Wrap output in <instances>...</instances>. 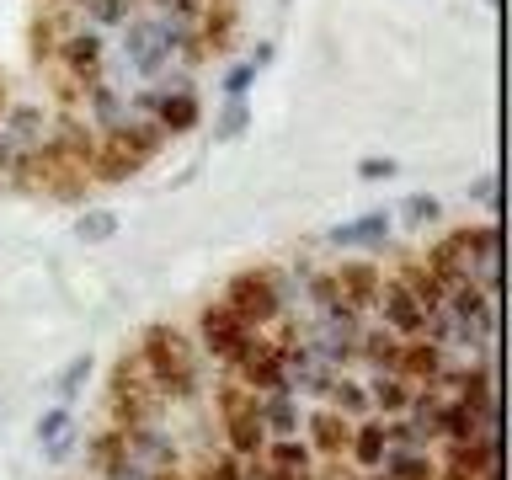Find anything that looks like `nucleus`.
Listing matches in <instances>:
<instances>
[{
	"mask_svg": "<svg viewBox=\"0 0 512 480\" xmlns=\"http://www.w3.org/2000/svg\"><path fill=\"white\" fill-rule=\"evenodd\" d=\"M139 358L144 368H150L155 379V395L160 400H187L192 390H198V352H192V342L176 326H166V320H155V326L139 331Z\"/></svg>",
	"mask_w": 512,
	"mask_h": 480,
	"instance_id": "1",
	"label": "nucleus"
},
{
	"mask_svg": "<svg viewBox=\"0 0 512 480\" xmlns=\"http://www.w3.org/2000/svg\"><path fill=\"white\" fill-rule=\"evenodd\" d=\"M219 304H230V310L256 331V326H267V320H278L288 310V278H283V272H272V267L235 272V278L224 283V299Z\"/></svg>",
	"mask_w": 512,
	"mask_h": 480,
	"instance_id": "2",
	"label": "nucleus"
},
{
	"mask_svg": "<svg viewBox=\"0 0 512 480\" xmlns=\"http://www.w3.org/2000/svg\"><path fill=\"white\" fill-rule=\"evenodd\" d=\"M123 64L139 80H160L171 70V54H166V38H160L155 11H128V22H123Z\"/></svg>",
	"mask_w": 512,
	"mask_h": 480,
	"instance_id": "3",
	"label": "nucleus"
},
{
	"mask_svg": "<svg viewBox=\"0 0 512 480\" xmlns=\"http://www.w3.org/2000/svg\"><path fill=\"white\" fill-rule=\"evenodd\" d=\"M144 166H150V155H144L139 144L128 139V128L118 123V128H107V134H96V150L86 160V176H91V182L118 187V182H128V176H139Z\"/></svg>",
	"mask_w": 512,
	"mask_h": 480,
	"instance_id": "4",
	"label": "nucleus"
},
{
	"mask_svg": "<svg viewBox=\"0 0 512 480\" xmlns=\"http://www.w3.org/2000/svg\"><path fill=\"white\" fill-rule=\"evenodd\" d=\"M374 310H379V326H390L395 336H422V326H427V304L411 294L400 278H384L379 283V299H374Z\"/></svg>",
	"mask_w": 512,
	"mask_h": 480,
	"instance_id": "5",
	"label": "nucleus"
},
{
	"mask_svg": "<svg viewBox=\"0 0 512 480\" xmlns=\"http://www.w3.org/2000/svg\"><path fill=\"white\" fill-rule=\"evenodd\" d=\"M198 331H203V347H208V358H214V363H230L235 352L251 342V326L230 310V304H203Z\"/></svg>",
	"mask_w": 512,
	"mask_h": 480,
	"instance_id": "6",
	"label": "nucleus"
},
{
	"mask_svg": "<svg viewBox=\"0 0 512 480\" xmlns=\"http://www.w3.org/2000/svg\"><path fill=\"white\" fill-rule=\"evenodd\" d=\"M150 86H155V112L150 118L166 128L171 139H182V134H192V128L203 123V102H198L192 86H160V80H150Z\"/></svg>",
	"mask_w": 512,
	"mask_h": 480,
	"instance_id": "7",
	"label": "nucleus"
},
{
	"mask_svg": "<svg viewBox=\"0 0 512 480\" xmlns=\"http://www.w3.org/2000/svg\"><path fill=\"white\" fill-rule=\"evenodd\" d=\"M347 438H352V416L331 411V406H315L310 416H304V443H310L315 459H342Z\"/></svg>",
	"mask_w": 512,
	"mask_h": 480,
	"instance_id": "8",
	"label": "nucleus"
},
{
	"mask_svg": "<svg viewBox=\"0 0 512 480\" xmlns=\"http://www.w3.org/2000/svg\"><path fill=\"white\" fill-rule=\"evenodd\" d=\"M123 454L139 464V470H160V464H176V448L166 438V427L155 422V416H144V422L123 427Z\"/></svg>",
	"mask_w": 512,
	"mask_h": 480,
	"instance_id": "9",
	"label": "nucleus"
},
{
	"mask_svg": "<svg viewBox=\"0 0 512 480\" xmlns=\"http://www.w3.org/2000/svg\"><path fill=\"white\" fill-rule=\"evenodd\" d=\"M331 278H336V299H342L347 310H358V315L374 310L379 283H384V272L374 262H342V267H331Z\"/></svg>",
	"mask_w": 512,
	"mask_h": 480,
	"instance_id": "10",
	"label": "nucleus"
},
{
	"mask_svg": "<svg viewBox=\"0 0 512 480\" xmlns=\"http://www.w3.org/2000/svg\"><path fill=\"white\" fill-rule=\"evenodd\" d=\"M448 368V352L427 336H400V358H395V374L406 384H432Z\"/></svg>",
	"mask_w": 512,
	"mask_h": 480,
	"instance_id": "11",
	"label": "nucleus"
},
{
	"mask_svg": "<svg viewBox=\"0 0 512 480\" xmlns=\"http://www.w3.org/2000/svg\"><path fill=\"white\" fill-rule=\"evenodd\" d=\"M48 128H54V118H48V107H38V102H6L0 107V134H6L16 150L43 144Z\"/></svg>",
	"mask_w": 512,
	"mask_h": 480,
	"instance_id": "12",
	"label": "nucleus"
},
{
	"mask_svg": "<svg viewBox=\"0 0 512 480\" xmlns=\"http://www.w3.org/2000/svg\"><path fill=\"white\" fill-rule=\"evenodd\" d=\"M390 230H395L390 208H368V214L347 219V224H331L326 240H331L336 251H352V246H384V240H390Z\"/></svg>",
	"mask_w": 512,
	"mask_h": 480,
	"instance_id": "13",
	"label": "nucleus"
},
{
	"mask_svg": "<svg viewBox=\"0 0 512 480\" xmlns=\"http://www.w3.org/2000/svg\"><path fill=\"white\" fill-rule=\"evenodd\" d=\"M384 448H390V422L374 411L358 416V422H352V438H347V459L358 464V470H379Z\"/></svg>",
	"mask_w": 512,
	"mask_h": 480,
	"instance_id": "14",
	"label": "nucleus"
},
{
	"mask_svg": "<svg viewBox=\"0 0 512 480\" xmlns=\"http://www.w3.org/2000/svg\"><path fill=\"white\" fill-rule=\"evenodd\" d=\"M80 107H86V118L96 123V134H107V128H118V123L128 118V96L112 86L107 75H102V80H91L86 96H80Z\"/></svg>",
	"mask_w": 512,
	"mask_h": 480,
	"instance_id": "15",
	"label": "nucleus"
},
{
	"mask_svg": "<svg viewBox=\"0 0 512 480\" xmlns=\"http://www.w3.org/2000/svg\"><path fill=\"white\" fill-rule=\"evenodd\" d=\"M235 22H240L235 0H208V6L198 11V43H203V54H224V48L235 43Z\"/></svg>",
	"mask_w": 512,
	"mask_h": 480,
	"instance_id": "16",
	"label": "nucleus"
},
{
	"mask_svg": "<svg viewBox=\"0 0 512 480\" xmlns=\"http://www.w3.org/2000/svg\"><path fill=\"white\" fill-rule=\"evenodd\" d=\"M363 390H368V411H374V416H406L416 384H406L395 368H384V374H374V379L363 384Z\"/></svg>",
	"mask_w": 512,
	"mask_h": 480,
	"instance_id": "17",
	"label": "nucleus"
},
{
	"mask_svg": "<svg viewBox=\"0 0 512 480\" xmlns=\"http://www.w3.org/2000/svg\"><path fill=\"white\" fill-rule=\"evenodd\" d=\"M379 470L395 480H438V459H432V448H384Z\"/></svg>",
	"mask_w": 512,
	"mask_h": 480,
	"instance_id": "18",
	"label": "nucleus"
},
{
	"mask_svg": "<svg viewBox=\"0 0 512 480\" xmlns=\"http://www.w3.org/2000/svg\"><path fill=\"white\" fill-rule=\"evenodd\" d=\"M256 459H262L267 470H315V454H310V443H304L299 432H288V438H267Z\"/></svg>",
	"mask_w": 512,
	"mask_h": 480,
	"instance_id": "19",
	"label": "nucleus"
},
{
	"mask_svg": "<svg viewBox=\"0 0 512 480\" xmlns=\"http://www.w3.org/2000/svg\"><path fill=\"white\" fill-rule=\"evenodd\" d=\"M256 416H262L267 438H288V432H299V406L288 390H272V395H256Z\"/></svg>",
	"mask_w": 512,
	"mask_h": 480,
	"instance_id": "20",
	"label": "nucleus"
},
{
	"mask_svg": "<svg viewBox=\"0 0 512 480\" xmlns=\"http://www.w3.org/2000/svg\"><path fill=\"white\" fill-rule=\"evenodd\" d=\"M358 358L374 363V374H384V368H395V358H400V336L374 320V326H363V336H358Z\"/></svg>",
	"mask_w": 512,
	"mask_h": 480,
	"instance_id": "21",
	"label": "nucleus"
},
{
	"mask_svg": "<svg viewBox=\"0 0 512 480\" xmlns=\"http://www.w3.org/2000/svg\"><path fill=\"white\" fill-rule=\"evenodd\" d=\"M320 395H326V406H331V411L352 416V422H358V416H368V390H363L358 379H347L342 368H336V374H331V384H326V390H320Z\"/></svg>",
	"mask_w": 512,
	"mask_h": 480,
	"instance_id": "22",
	"label": "nucleus"
},
{
	"mask_svg": "<svg viewBox=\"0 0 512 480\" xmlns=\"http://www.w3.org/2000/svg\"><path fill=\"white\" fill-rule=\"evenodd\" d=\"M395 278L406 283L411 294H416V299L427 304V310H443V278H438V272H432V267L422 262V256H416V262H406V267L395 272Z\"/></svg>",
	"mask_w": 512,
	"mask_h": 480,
	"instance_id": "23",
	"label": "nucleus"
},
{
	"mask_svg": "<svg viewBox=\"0 0 512 480\" xmlns=\"http://www.w3.org/2000/svg\"><path fill=\"white\" fill-rule=\"evenodd\" d=\"M246 128H251V102L246 96H224L214 112V144H235Z\"/></svg>",
	"mask_w": 512,
	"mask_h": 480,
	"instance_id": "24",
	"label": "nucleus"
},
{
	"mask_svg": "<svg viewBox=\"0 0 512 480\" xmlns=\"http://www.w3.org/2000/svg\"><path fill=\"white\" fill-rule=\"evenodd\" d=\"M118 230H123L118 208H80V219H75V235L86 240V246H102V240H112Z\"/></svg>",
	"mask_w": 512,
	"mask_h": 480,
	"instance_id": "25",
	"label": "nucleus"
},
{
	"mask_svg": "<svg viewBox=\"0 0 512 480\" xmlns=\"http://www.w3.org/2000/svg\"><path fill=\"white\" fill-rule=\"evenodd\" d=\"M64 6H75V16H86L91 27H123L134 0H64Z\"/></svg>",
	"mask_w": 512,
	"mask_h": 480,
	"instance_id": "26",
	"label": "nucleus"
},
{
	"mask_svg": "<svg viewBox=\"0 0 512 480\" xmlns=\"http://www.w3.org/2000/svg\"><path fill=\"white\" fill-rule=\"evenodd\" d=\"M91 374H96V358H91V352H80V358H70V368L59 374V400H64V406H70V400H75L80 390H86Z\"/></svg>",
	"mask_w": 512,
	"mask_h": 480,
	"instance_id": "27",
	"label": "nucleus"
},
{
	"mask_svg": "<svg viewBox=\"0 0 512 480\" xmlns=\"http://www.w3.org/2000/svg\"><path fill=\"white\" fill-rule=\"evenodd\" d=\"M86 454H91L96 470H102L107 459H118V454H123V427H118V422H107L102 432H96V438H86Z\"/></svg>",
	"mask_w": 512,
	"mask_h": 480,
	"instance_id": "28",
	"label": "nucleus"
},
{
	"mask_svg": "<svg viewBox=\"0 0 512 480\" xmlns=\"http://www.w3.org/2000/svg\"><path fill=\"white\" fill-rule=\"evenodd\" d=\"M59 38H64L59 16H38V22H32V59L48 64V59H54V48H59Z\"/></svg>",
	"mask_w": 512,
	"mask_h": 480,
	"instance_id": "29",
	"label": "nucleus"
},
{
	"mask_svg": "<svg viewBox=\"0 0 512 480\" xmlns=\"http://www.w3.org/2000/svg\"><path fill=\"white\" fill-rule=\"evenodd\" d=\"M240 475H246V459H235L230 448H224V454L203 459V464H198V475H192V480H240Z\"/></svg>",
	"mask_w": 512,
	"mask_h": 480,
	"instance_id": "30",
	"label": "nucleus"
},
{
	"mask_svg": "<svg viewBox=\"0 0 512 480\" xmlns=\"http://www.w3.org/2000/svg\"><path fill=\"white\" fill-rule=\"evenodd\" d=\"M400 219H406V230H427V224L438 219V198H427V192H411L406 208H400Z\"/></svg>",
	"mask_w": 512,
	"mask_h": 480,
	"instance_id": "31",
	"label": "nucleus"
},
{
	"mask_svg": "<svg viewBox=\"0 0 512 480\" xmlns=\"http://www.w3.org/2000/svg\"><path fill=\"white\" fill-rule=\"evenodd\" d=\"M395 171H400V166H395L390 155H368V160H358V182H390Z\"/></svg>",
	"mask_w": 512,
	"mask_h": 480,
	"instance_id": "32",
	"label": "nucleus"
},
{
	"mask_svg": "<svg viewBox=\"0 0 512 480\" xmlns=\"http://www.w3.org/2000/svg\"><path fill=\"white\" fill-rule=\"evenodd\" d=\"M96 475H102V480H150V470H139V464L128 459V454L107 459V464H102V470H96Z\"/></svg>",
	"mask_w": 512,
	"mask_h": 480,
	"instance_id": "33",
	"label": "nucleus"
},
{
	"mask_svg": "<svg viewBox=\"0 0 512 480\" xmlns=\"http://www.w3.org/2000/svg\"><path fill=\"white\" fill-rule=\"evenodd\" d=\"M256 75H262V70H256L251 59H246V64H235V70H224V96H246Z\"/></svg>",
	"mask_w": 512,
	"mask_h": 480,
	"instance_id": "34",
	"label": "nucleus"
},
{
	"mask_svg": "<svg viewBox=\"0 0 512 480\" xmlns=\"http://www.w3.org/2000/svg\"><path fill=\"white\" fill-rule=\"evenodd\" d=\"M64 427H70V406H48V411L38 416V443H48V438H59Z\"/></svg>",
	"mask_w": 512,
	"mask_h": 480,
	"instance_id": "35",
	"label": "nucleus"
},
{
	"mask_svg": "<svg viewBox=\"0 0 512 480\" xmlns=\"http://www.w3.org/2000/svg\"><path fill=\"white\" fill-rule=\"evenodd\" d=\"M75 448H80V432H75V427H64L59 438H48V443H43V454L54 459V464H64V459L75 454Z\"/></svg>",
	"mask_w": 512,
	"mask_h": 480,
	"instance_id": "36",
	"label": "nucleus"
},
{
	"mask_svg": "<svg viewBox=\"0 0 512 480\" xmlns=\"http://www.w3.org/2000/svg\"><path fill=\"white\" fill-rule=\"evenodd\" d=\"M470 198H475V203H486V208H496V176H491V171H486V176H475Z\"/></svg>",
	"mask_w": 512,
	"mask_h": 480,
	"instance_id": "37",
	"label": "nucleus"
},
{
	"mask_svg": "<svg viewBox=\"0 0 512 480\" xmlns=\"http://www.w3.org/2000/svg\"><path fill=\"white\" fill-rule=\"evenodd\" d=\"M16 155H22V150H16V144H11L6 134H0V182H6V187H11V171H16Z\"/></svg>",
	"mask_w": 512,
	"mask_h": 480,
	"instance_id": "38",
	"label": "nucleus"
},
{
	"mask_svg": "<svg viewBox=\"0 0 512 480\" xmlns=\"http://www.w3.org/2000/svg\"><path fill=\"white\" fill-rule=\"evenodd\" d=\"M272 54H278V48H272V43H256V54H251V64H256V70H267V64H272Z\"/></svg>",
	"mask_w": 512,
	"mask_h": 480,
	"instance_id": "39",
	"label": "nucleus"
},
{
	"mask_svg": "<svg viewBox=\"0 0 512 480\" xmlns=\"http://www.w3.org/2000/svg\"><path fill=\"white\" fill-rule=\"evenodd\" d=\"M272 480H315V470H267Z\"/></svg>",
	"mask_w": 512,
	"mask_h": 480,
	"instance_id": "40",
	"label": "nucleus"
},
{
	"mask_svg": "<svg viewBox=\"0 0 512 480\" xmlns=\"http://www.w3.org/2000/svg\"><path fill=\"white\" fill-rule=\"evenodd\" d=\"M150 480H187V475L176 470V464H160V470H150Z\"/></svg>",
	"mask_w": 512,
	"mask_h": 480,
	"instance_id": "41",
	"label": "nucleus"
},
{
	"mask_svg": "<svg viewBox=\"0 0 512 480\" xmlns=\"http://www.w3.org/2000/svg\"><path fill=\"white\" fill-rule=\"evenodd\" d=\"M363 480H395V475H384V470H368Z\"/></svg>",
	"mask_w": 512,
	"mask_h": 480,
	"instance_id": "42",
	"label": "nucleus"
},
{
	"mask_svg": "<svg viewBox=\"0 0 512 480\" xmlns=\"http://www.w3.org/2000/svg\"><path fill=\"white\" fill-rule=\"evenodd\" d=\"M331 480H363V475H347V470H342V475H331Z\"/></svg>",
	"mask_w": 512,
	"mask_h": 480,
	"instance_id": "43",
	"label": "nucleus"
},
{
	"mask_svg": "<svg viewBox=\"0 0 512 480\" xmlns=\"http://www.w3.org/2000/svg\"><path fill=\"white\" fill-rule=\"evenodd\" d=\"M283 6H288V0H283Z\"/></svg>",
	"mask_w": 512,
	"mask_h": 480,
	"instance_id": "44",
	"label": "nucleus"
},
{
	"mask_svg": "<svg viewBox=\"0 0 512 480\" xmlns=\"http://www.w3.org/2000/svg\"><path fill=\"white\" fill-rule=\"evenodd\" d=\"M0 107H6V102H0Z\"/></svg>",
	"mask_w": 512,
	"mask_h": 480,
	"instance_id": "45",
	"label": "nucleus"
}]
</instances>
